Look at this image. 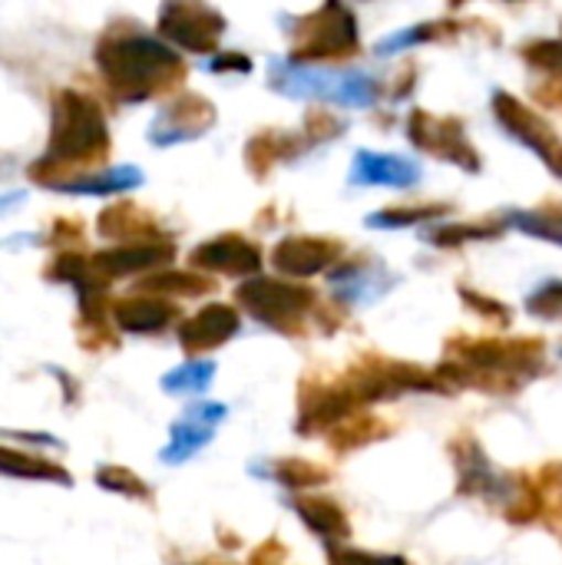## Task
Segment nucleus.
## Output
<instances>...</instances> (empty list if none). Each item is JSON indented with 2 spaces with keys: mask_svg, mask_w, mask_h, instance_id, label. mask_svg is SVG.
Returning <instances> with one entry per match:
<instances>
[{
  "mask_svg": "<svg viewBox=\"0 0 562 565\" xmlns=\"http://www.w3.org/2000/svg\"><path fill=\"white\" fill-rule=\"evenodd\" d=\"M421 179V166L414 159L394 156V152H371L358 149L351 166L354 185H391V189H411Z\"/></svg>",
  "mask_w": 562,
  "mask_h": 565,
  "instance_id": "nucleus-9",
  "label": "nucleus"
},
{
  "mask_svg": "<svg viewBox=\"0 0 562 565\" xmlns=\"http://www.w3.org/2000/svg\"><path fill=\"white\" fill-rule=\"evenodd\" d=\"M308 149V139L301 132H282V129H262L245 142V166L255 179H265L278 162L298 159V152Z\"/></svg>",
  "mask_w": 562,
  "mask_h": 565,
  "instance_id": "nucleus-11",
  "label": "nucleus"
},
{
  "mask_svg": "<svg viewBox=\"0 0 562 565\" xmlns=\"http://www.w3.org/2000/svg\"><path fill=\"white\" fill-rule=\"evenodd\" d=\"M238 301L245 308H252L262 321H282V315H298L311 295L305 288L285 285V281H272V278H252L248 285L238 288Z\"/></svg>",
  "mask_w": 562,
  "mask_h": 565,
  "instance_id": "nucleus-7",
  "label": "nucleus"
},
{
  "mask_svg": "<svg viewBox=\"0 0 562 565\" xmlns=\"http://www.w3.org/2000/svg\"><path fill=\"white\" fill-rule=\"evenodd\" d=\"M497 116H500V122L507 126V132H510L513 139H520V142H527L530 149H537L540 159L550 162V169L562 175V146L547 132V126H543L533 113H527L520 103H513V99H507V96H497Z\"/></svg>",
  "mask_w": 562,
  "mask_h": 565,
  "instance_id": "nucleus-10",
  "label": "nucleus"
},
{
  "mask_svg": "<svg viewBox=\"0 0 562 565\" xmlns=\"http://www.w3.org/2000/svg\"><path fill=\"white\" fill-rule=\"evenodd\" d=\"M109 149L113 139L103 106L79 89H60L50 106V142L43 156L30 162L26 175L46 189H56L73 179V172L106 162Z\"/></svg>",
  "mask_w": 562,
  "mask_h": 565,
  "instance_id": "nucleus-2",
  "label": "nucleus"
},
{
  "mask_svg": "<svg viewBox=\"0 0 562 565\" xmlns=\"http://www.w3.org/2000/svg\"><path fill=\"white\" fill-rule=\"evenodd\" d=\"M172 258V245L162 242H139V245H126V248H113L93 258V268L99 275H132V271H146L156 265H166Z\"/></svg>",
  "mask_w": 562,
  "mask_h": 565,
  "instance_id": "nucleus-14",
  "label": "nucleus"
},
{
  "mask_svg": "<svg viewBox=\"0 0 562 565\" xmlns=\"http://www.w3.org/2000/svg\"><path fill=\"white\" fill-rule=\"evenodd\" d=\"M272 89L285 93V96H295V99H335L341 106H371L378 99V83L361 73V70H351V73H328V70H311L308 63H282L275 60L272 63V76H268Z\"/></svg>",
  "mask_w": 562,
  "mask_h": 565,
  "instance_id": "nucleus-4",
  "label": "nucleus"
},
{
  "mask_svg": "<svg viewBox=\"0 0 562 565\" xmlns=\"http://www.w3.org/2000/svg\"><path fill=\"white\" fill-rule=\"evenodd\" d=\"M341 245L331 242V238H308V235H295V238H285L275 252H272V262L278 271L285 275H315L321 268H328L335 258H338Z\"/></svg>",
  "mask_w": 562,
  "mask_h": 565,
  "instance_id": "nucleus-12",
  "label": "nucleus"
},
{
  "mask_svg": "<svg viewBox=\"0 0 562 565\" xmlns=\"http://www.w3.org/2000/svg\"><path fill=\"white\" fill-rule=\"evenodd\" d=\"M172 318V308L159 298H126L116 305V321L126 331H159Z\"/></svg>",
  "mask_w": 562,
  "mask_h": 565,
  "instance_id": "nucleus-18",
  "label": "nucleus"
},
{
  "mask_svg": "<svg viewBox=\"0 0 562 565\" xmlns=\"http://www.w3.org/2000/svg\"><path fill=\"white\" fill-rule=\"evenodd\" d=\"M96 66L106 93L123 103H149L156 96H169L189 76L185 60L166 40L146 33L139 23L116 20L96 40Z\"/></svg>",
  "mask_w": 562,
  "mask_h": 565,
  "instance_id": "nucleus-1",
  "label": "nucleus"
},
{
  "mask_svg": "<svg viewBox=\"0 0 562 565\" xmlns=\"http://www.w3.org/2000/svg\"><path fill=\"white\" fill-rule=\"evenodd\" d=\"M530 311L540 318H562V281L543 285L533 298H530Z\"/></svg>",
  "mask_w": 562,
  "mask_h": 565,
  "instance_id": "nucleus-25",
  "label": "nucleus"
},
{
  "mask_svg": "<svg viewBox=\"0 0 562 565\" xmlns=\"http://www.w3.org/2000/svg\"><path fill=\"white\" fill-rule=\"evenodd\" d=\"M209 70L219 76H242V73H252V56L242 50H219L209 60Z\"/></svg>",
  "mask_w": 562,
  "mask_h": 565,
  "instance_id": "nucleus-24",
  "label": "nucleus"
},
{
  "mask_svg": "<svg viewBox=\"0 0 562 565\" xmlns=\"http://www.w3.org/2000/svg\"><path fill=\"white\" fill-rule=\"evenodd\" d=\"M212 126H215V106L202 93H179L152 119L149 142L152 146H179V142L205 136Z\"/></svg>",
  "mask_w": 562,
  "mask_h": 565,
  "instance_id": "nucleus-6",
  "label": "nucleus"
},
{
  "mask_svg": "<svg viewBox=\"0 0 562 565\" xmlns=\"http://www.w3.org/2000/svg\"><path fill=\"white\" fill-rule=\"evenodd\" d=\"M235 324H238V321H235V315H232L229 308L212 305V308L199 311V315L185 324L182 341H185V348H209V344L225 341V338L235 331Z\"/></svg>",
  "mask_w": 562,
  "mask_h": 565,
  "instance_id": "nucleus-16",
  "label": "nucleus"
},
{
  "mask_svg": "<svg viewBox=\"0 0 562 565\" xmlns=\"http://www.w3.org/2000/svg\"><path fill=\"white\" fill-rule=\"evenodd\" d=\"M142 182V172L136 166H116V169H99V172H83L73 175L66 182H60V192H73V195H113V192H126L132 185Z\"/></svg>",
  "mask_w": 562,
  "mask_h": 565,
  "instance_id": "nucleus-15",
  "label": "nucleus"
},
{
  "mask_svg": "<svg viewBox=\"0 0 562 565\" xmlns=\"http://www.w3.org/2000/svg\"><path fill=\"white\" fill-rule=\"evenodd\" d=\"M341 129H344V122H341L338 116H331L328 109H321V106H311V109L305 113V122H301V136L308 139V146L338 139Z\"/></svg>",
  "mask_w": 562,
  "mask_h": 565,
  "instance_id": "nucleus-19",
  "label": "nucleus"
},
{
  "mask_svg": "<svg viewBox=\"0 0 562 565\" xmlns=\"http://www.w3.org/2000/svg\"><path fill=\"white\" fill-rule=\"evenodd\" d=\"M159 36L189 53H215L225 33V17L205 0H162Z\"/></svg>",
  "mask_w": 562,
  "mask_h": 565,
  "instance_id": "nucleus-5",
  "label": "nucleus"
},
{
  "mask_svg": "<svg viewBox=\"0 0 562 565\" xmlns=\"http://www.w3.org/2000/svg\"><path fill=\"white\" fill-rule=\"evenodd\" d=\"M510 222L537 238H547V242H556L562 245V215H543V212H517L510 215Z\"/></svg>",
  "mask_w": 562,
  "mask_h": 565,
  "instance_id": "nucleus-20",
  "label": "nucleus"
},
{
  "mask_svg": "<svg viewBox=\"0 0 562 565\" xmlns=\"http://www.w3.org/2000/svg\"><path fill=\"white\" fill-rule=\"evenodd\" d=\"M361 50L358 20L344 0H325L318 10L295 20L291 60L295 63H331L348 60Z\"/></svg>",
  "mask_w": 562,
  "mask_h": 565,
  "instance_id": "nucleus-3",
  "label": "nucleus"
},
{
  "mask_svg": "<svg viewBox=\"0 0 562 565\" xmlns=\"http://www.w3.org/2000/svg\"><path fill=\"white\" fill-rule=\"evenodd\" d=\"M99 228H103V235H113V238L136 235L139 242H142L146 235H156V232H159V228H156V218H152L146 209L132 205V202H119V205L106 209V212L99 215Z\"/></svg>",
  "mask_w": 562,
  "mask_h": 565,
  "instance_id": "nucleus-17",
  "label": "nucleus"
},
{
  "mask_svg": "<svg viewBox=\"0 0 562 565\" xmlns=\"http://www.w3.org/2000/svg\"><path fill=\"white\" fill-rule=\"evenodd\" d=\"M212 371H215L212 364H199V361H192V364H185V367H179V371H172V374L166 377V391H172V394L202 391V387L209 384Z\"/></svg>",
  "mask_w": 562,
  "mask_h": 565,
  "instance_id": "nucleus-21",
  "label": "nucleus"
},
{
  "mask_svg": "<svg viewBox=\"0 0 562 565\" xmlns=\"http://www.w3.org/2000/svg\"><path fill=\"white\" fill-rule=\"evenodd\" d=\"M407 136H411V142L414 146H421V149H431V152H441L444 159H457V162H470V146L460 139V129L457 126H450V122H444V119H434V116H427V113H414L411 116V122H407Z\"/></svg>",
  "mask_w": 562,
  "mask_h": 565,
  "instance_id": "nucleus-13",
  "label": "nucleus"
},
{
  "mask_svg": "<svg viewBox=\"0 0 562 565\" xmlns=\"http://www.w3.org/2000/svg\"><path fill=\"white\" fill-rule=\"evenodd\" d=\"M434 215H441V209H388L381 215H371L368 225L397 228V225H414V222H424V218H434Z\"/></svg>",
  "mask_w": 562,
  "mask_h": 565,
  "instance_id": "nucleus-23",
  "label": "nucleus"
},
{
  "mask_svg": "<svg viewBox=\"0 0 562 565\" xmlns=\"http://www.w3.org/2000/svg\"><path fill=\"white\" fill-rule=\"evenodd\" d=\"M431 36H434V26H431V23H417V26H407V30L391 33L388 40H381V43H378V53H381V56L401 53V50L417 46V43H424V40H431Z\"/></svg>",
  "mask_w": 562,
  "mask_h": 565,
  "instance_id": "nucleus-22",
  "label": "nucleus"
},
{
  "mask_svg": "<svg viewBox=\"0 0 562 565\" xmlns=\"http://www.w3.org/2000/svg\"><path fill=\"white\" fill-rule=\"evenodd\" d=\"M192 265L205 271H222V275H252L262 268V252L242 235H222L192 252Z\"/></svg>",
  "mask_w": 562,
  "mask_h": 565,
  "instance_id": "nucleus-8",
  "label": "nucleus"
}]
</instances>
